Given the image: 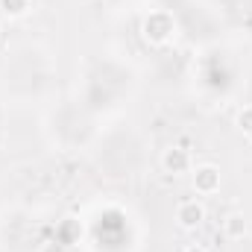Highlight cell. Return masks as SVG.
<instances>
[{
  "mask_svg": "<svg viewBox=\"0 0 252 252\" xmlns=\"http://www.w3.org/2000/svg\"><path fill=\"white\" fill-rule=\"evenodd\" d=\"M173 32H176V21H173V15L164 12V9H153V12L141 21V35H144V41H147L150 47H164V44L173 38Z\"/></svg>",
  "mask_w": 252,
  "mask_h": 252,
  "instance_id": "6da1fadb",
  "label": "cell"
},
{
  "mask_svg": "<svg viewBox=\"0 0 252 252\" xmlns=\"http://www.w3.org/2000/svg\"><path fill=\"white\" fill-rule=\"evenodd\" d=\"M190 182H193V190L199 193V196H211V193H217L220 190V167L217 164H199L196 170H193V176H190Z\"/></svg>",
  "mask_w": 252,
  "mask_h": 252,
  "instance_id": "7a4b0ae2",
  "label": "cell"
},
{
  "mask_svg": "<svg viewBox=\"0 0 252 252\" xmlns=\"http://www.w3.org/2000/svg\"><path fill=\"white\" fill-rule=\"evenodd\" d=\"M202 220H205V205L199 202V199H182L179 205H176V223L182 226V229H199L202 226Z\"/></svg>",
  "mask_w": 252,
  "mask_h": 252,
  "instance_id": "3957f363",
  "label": "cell"
},
{
  "mask_svg": "<svg viewBox=\"0 0 252 252\" xmlns=\"http://www.w3.org/2000/svg\"><path fill=\"white\" fill-rule=\"evenodd\" d=\"M161 167H164V173H170V176L188 173L190 170V153L185 147H167V150L161 153Z\"/></svg>",
  "mask_w": 252,
  "mask_h": 252,
  "instance_id": "277c9868",
  "label": "cell"
},
{
  "mask_svg": "<svg viewBox=\"0 0 252 252\" xmlns=\"http://www.w3.org/2000/svg\"><path fill=\"white\" fill-rule=\"evenodd\" d=\"M247 229H250V226H247V217L238 214V211L223 220V235H226L229 241H241V238L247 235Z\"/></svg>",
  "mask_w": 252,
  "mask_h": 252,
  "instance_id": "5b68a950",
  "label": "cell"
},
{
  "mask_svg": "<svg viewBox=\"0 0 252 252\" xmlns=\"http://www.w3.org/2000/svg\"><path fill=\"white\" fill-rule=\"evenodd\" d=\"M0 9H3L9 18H21V15L30 9V0H0Z\"/></svg>",
  "mask_w": 252,
  "mask_h": 252,
  "instance_id": "8992f818",
  "label": "cell"
},
{
  "mask_svg": "<svg viewBox=\"0 0 252 252\" xmlns=\"http://www.w3.org/2000/svg\"><path fill=\"white\" fill-rule=\"evenodd\" d=\"M235 126H238L247 138H252V106H244V109L235 115Z\"/></svg>",
  "mask_w": 252,
  "mask_h": 252,
  "instance_id": "52a82bcc",
  "label": "cell"
},
{
  "mask_svg": "<svg viewBox=\"0 0 252 252\" xmlns=\"http://www.w3.org/2000/svg\"><path fill=\"white\" fill-rule=\"evenodd\" d=\"M182 252H205V250H202L199 244H188V247H185V250H182Z\"/></svg>",
  "mask_w": 252,
  "mask_h": 252,
  "instance_id": "ba28073f",
  "label": "cell"
}]
</instances>
